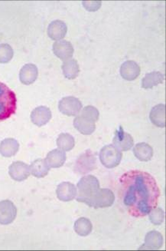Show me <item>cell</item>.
<instances>
[{"instance_id": "cell-9", "label": "cell", "mask_w": 166, "mask_h": 251, "mask_svg": "<svg viewBox=\"0 0 166 251\" xmlns=\"http://www.w3.org/2000/svg\"><path fill=\"white\" fill-rule=\"evenodd\" d=\"M113 145L120 151H126L133 146V138L128 133L125 132L122 127L116 131L113 138Z\"/></svg>"}, {"instance_id": "cell-13", "label": "cell", "mask_w": 166, "mask_h": 251, "mask_svg": "<svg viewBox=\"0 0 166 251\" xmlns=\"http://www.w3.org/2000/svg\"><path fill=\"white\" fill-rule=\"evenodd\" d=\"M67 32V25L61 20L51 22L48 27V36L53 40L59 41L64 39Z\"/></svg>"}, {"instance_id": "cell-24", "label": "cell", "mask_w": 166, "mask_h": 251, "mask_svg": "<svg viewBox=\"0 0 166 251\" xmlns=\"http://www.w3.org/2000/svg\"><path fill=\"white\" fill-rule=\"evenodd\" d=\"M62 71L65 78L74 79L78 76L80 73L79 65L74 58H70L62 65Z\"/></svg>"}, {"instance_id": "cell-30", "label": "cell", "mask_w": 166, "mask_h": 251, "mask_svg": "<svg viewBox=\"0 0 166 251\" xmlns=\"http://www.w3.org/2000/svg\"><path fill=\"white\" fill-rule=\"evenodd\" d=\"M85 9L88 11H97L101 6V2H83Z\"/></svg>"}, {"instance_id": "cell-23", "label": "cell", "mask_w": 166, "mask_h": 251, "mask_svg": "<svg viewBox=\"0 0 166 251\" xmlns=\"http://www.w3.org/2000/svg\"><path fill=\"white\" fill-rule=\"evenodd\" d=\"M164 75L160 72H152L145 75V77L142 81V87L143 89H152L159 84L163 83L164 81Z\"/></svg>"}, {"instance_id": "cell-11", "label": "cell", "mask_w": 166, "mask_h": 251, "mask_svg": "<svg viewBox=\"0 0 166 251\" xmlns=\"http://www.w3.org/2000/svg\"><path fill=\"white\" fill-rule=\"evenodd\" d=\"M51 112L49 108L46 106H39L32 111L31 114V120L36 126H41L46 125L51 120Z\"/></svg>"}, {"instance_id": "cell-12", "label": "cell", "mask_w": 166, "mask_h": 251, "mask_svg": "<svg viewBox=\"0 0 166 251\" xmlns=\"http://www.w3.org/2000/svg\"><path fill=\"white\" fill-rule=\"evenodd\" d=\"M57 196L59 200L67 202L74 200L77 196V188L70 182H63L57 188Z\"/></svg>"}, {"instance_id": "cell-6", "label": "cell", "mask_w": 166, "mask_h": 251, "mask_svg": "<svg viewBox=\"0 0 166 251\" xmlns=\"http://www.w3.org/2000/svg\"><path fill=\"white\" fill-rule=\"evenodd\" d=\"M82 101L73 96L64 97L59 101V108L62 114L67 116H76L82 111Z\"/></svg>"}, {"instance_id": "cell-10", "label": "cell", "mask_w": 166, "mask_h": 251, "mask_svg": "<svg viewBox=\"0 0 166 251\" xmlns=\"http://www.w3.org/2000/svg\"><path fill=\"white\" fill-rule=\"evenodd\" d=\"M53 51L55 55L62 60H68L73 56L74 47L68 41H56L53 44Z\"/></svg>"}, {"instance_id": "cell-8", "label": "cell", "mask_w": 166, "mask_h": 251, "mask_svg": "<svg viewBox=\"0 0 166 251\" xmlns=\"http://www.w3.org/2000/svg\"><path fill=\"white\" fill-rule=\"evenodd\" d=\"M9 174L10 177L16 181L26 180L30 175V169L25 163L16 161L9 166Z\"/></svg>"}, {"instance_id": "cell-22", "label": "cell", "mask_w": 166, "mask_h": 251, "mask_svg": "<svg viewBox=\"0 0 166 251\" xmlns=\"http://www.w3.org/2000/svg\"><path fill=\"white\" fill-rule=\"evenodd\" d=\"M134 155L141 161H148L153 157V149L145 142L138 143L133 149Z\"/></svg>"}, {"instance_id": "cell-2", "label": "cell", "mask_w": 166, "mask_h": 251, "mask_svg": "<svg viewBox=\"0 0 166 251\" xmlns=\"http://www.w3.org/2000/svg\"><path fill=\"white\" fill-rule=\"evenodd\" d=\"M77 201L94 208L113 205L115 196L111 190L101 188L99 180L93 175L83 176L78 184Z\"/></svg>"}, {"instance_id": "cell-19", "label": "cell", "mask_w": 166, "mask_h": 251, "mask_svg": "<svg viewBox=\"0 0 166 251\" xmlns=\"http://www.w3.org/2000/svg\"><path fill=\"white\" fill-rule=\"evenodd\" d=\"M149 118L152 124L157 127H164L166 126V105L159 104L152 108Z\"/></svg>"}, {"instance_id": "cell-17", "label": "cell", "mask_w": 166, "mask_h": 251, "mask_svg": "<svg viewBox=\"0 0 166 251\" xmlns=\"http://www.w3.org/2000/svg\"><path fill=\"white\" fill-rule=\"evenodd\" d=\"M163 245V237L162 233L156 230L148 232L145 236V244L142 248H145L148 250H159Z\"/></svg>"}, {"instance_id": "cell-18", "label": "cell", "mask_w": 166, "mask_h": 251, "mask_svg": "<svg viewBox=\"0 0 166 251\" xmlns=\"http://www.w3.org/2000/svg\"><path fill=\"white\" fill-rule=\"evenodd\" d=\"M46 161L50 168H59L64 165L66 161L65 151L61 149H55L47 154Z\"/></svg>"}, {"instance_id": "cell-26", "label": "cell", "mask_w": 166, "mask_h": 251, "mask_svg": "<svg viewBox=\"0 0 166 251\" xmlns=\"http://www.w3.org/2000/svg\"><path fill=\"white\" fill-rule=\"evenodd\" d=\"M57 145L61 150L69 151L74 149L75 141L74 137L67 133H62L57 139Z\"/></svg>"}, {"instance_id": "cell-7", "label": "cell", "mask_w": 166, "mask_h": 251, "mask_svg": "<svg viewBox=\"0 0 166 251\" xmlns=\"http://www.w3.org/2000/svg\"><path fill=\"white\" fill-rule=\"evenodd\" d=\"M17 215V208L9 200L0 201V225H8L13 223Z\"/></svg>"}, {"instance_id": "cell-29", "label": "cell", "mask_w": 166, "mask_h": 251, "mask_svg": "<svg viewBox=\"0 0 166 251\" xmlns=\"http://www.w3.org/2000/svg\"><path fill=\"white\" fill-rule=\"evenodd\" d=\"M81 115L96 122L99 119V111L95 108V107L88 105V106L85 107L82 110V114Z\"/></svg>"}, {"instance_id": "cell-15", "label": "cell", "mask_w": 166, "mask_h": 251, "mask_svg": "<svg viewBox=\"0 0 166 251\" xmlns=\"http://www.w3.org/2000/svg\"><path fill=\"white\" fill-rule=\"evenodd\" d=\"M38 75L37 66L34 64H26L20 70V79L24 85H31L37 79Z\"/></svg>"}, {"instance_id": "cell-14", "label": "cell", "mask_w": 166, "mask_h": 251, "mask_svg": "<svg viewBox=\"0 0 166 251\" xmlns=\"http://www.w3.org/2000/svg\"><path fill=\"white\" fill-rule=\"evenodd\" d=\"M140 74V66L134 61H126L120 67L121 76L127 81H133Z\"/></svg>"}, {"instance_id": "cell-20", "label": "cell", "mask_w": 166, "mask_h": 251, "mask_svg": "<svg viewBox=\"0 0 166 251\" xmlns=\"http://www.w3.org/2000/svg\"><path fill=\"white\" fill-rule=\"evenodd\" d=\"M20 144L14 138H6L0 143V154L3 157H10L18 152Z\"/></svg>"}, {"instance_id": "cell-25", "label": "cell", "mask_w": 166, "mask_h": 251, "mask_svg": "<svg viewBox=\"0 0 166 251\" xmlns=\"http://www.w3.org/2000/svg\"><path fill=\"white\" fill-rule=\"evenodd\" d=\"M74 230L81 237L88 236L92 231V224L87 218H79L74 224Z\"/></svg>"}, {"instance_id": "cell-3", "label": "cell", "mask_w": 166, "mask_h": 251, "mask_svg": "<svg viewBox=\"0 0 166 251\" xmlns=\"http://www.w3.org/2000/svg\"><path fill=\"white\" fill-rule=\"evenodd\" d=\"M16 108L17 99L15 92L0 82V121L6 120L14 115Z\"/></svg>"}, {"instance_id": "cell-21", "label": "cell", "mask_w": 166, "mask_h": 251, "mask_svg": "<svg viewBox=\"0 0 166 251\" xmlns=\"http://www.w3.org/2000/svg\"><path fill=\"white\" fill-rule=\"evenodd\" d=\"M29 169H30V173L33 175L34 177L41 178L48 175L50 171V167L46 160L38 159L32 163V165L29 166Z\"/></svg>"}, {"instance_id": "cell-1", "label": "cell", "mask_w": 166, "mask_h": 251, "mask_svg": "<svg viewBox=\"0 0 166 251\" xmlns=\"http://www.w3.org/2000/svg\"><path fill=\"white\" fill-rule=\"evenodd\" d=\"M120 182L123 202L131 216L143 218L156 208L160 191L152 175L141 171H129L123 175Z\"/></svg>"}, {"instance_id": "cell-5", "label": "cell", "mask_w": 166, "mask_h": 251, "mask_svg": "<svg viewBox=\"0 0 166 251\" xmlns=\"http://www.w3.org/2000/svg\"><path fill=\"white\" fill-rule=\"evenodd\" d=\"M97 167L96 154L90 150H87L78 157L75 165L74 172L79 175H86L95 170Z\"/></svg>"}, {"instance_id": "cell-16", "label": "cell", "mask_w": 166, "mask_h": 251, "mask_svg": "<svg viewBox=\"0 0 166 251\" xmlns=\"http://www.w3.org/2000/svg\"><path fill=\"white\" fill-rule=\"evenodd\" d=\"M74 126L80 133L84 135H91L96 129L95 122L82 115H79L74 119Z\"/></svg>"}, {"instance_id": "cell-4", "label": "cell", "mask_w": 166, "mask_h": 251, "mask_svg": "<svg viewBox=\"0 0 166 251\" xmlns=\"http://www.w3.org/2000/svg\"><path fill=\"white\" fill-rule=\"evenodd\" d=\"M123 154L113 145H108L101 149L100 160L102 165L107 168H114L120 165L122 160Z\"/></svg>"}, {"instance_id": "cell-28", "label": "cell", "mask_w": 166, "mask_h": 251, "mask_svg": "<svg viewBox=\"0 0 166 251\" xmlns=\"http://www.w3.org/2000/svg\"><path fill=\"white\" fill-rule=\"evenodd\" d=\"M149 219L155 225H161L165 220V212L163 209L154 208L149 212Z\"/></svg>"}, {"instance_id": "cell-27", "label": "cell", "mask_w": 166, "mask_h": 251, "mask_svg": "<svg viewBox=\"0 0 166 251\" xmlns=\"http://www.w3.org/2000/svg\"><path fill=\"white\" fill-rule=\"evenodd\" d=\"M13 48L9 44H0V63L9 62L13 58Z\"/></svg>"}]
</instances>
